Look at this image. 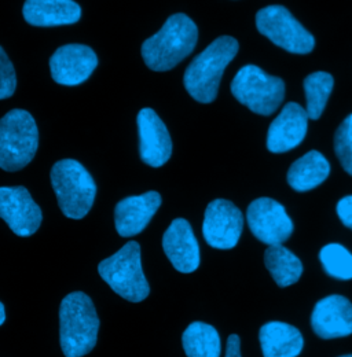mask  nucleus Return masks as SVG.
<instances>
[{
    "label": "nucleus",
    "instance_id": "12",
    "mask_svg": "<svg viewBox=\"0 0 352 357\" xmlns=\"http://www.w3.org/2000/svg\"><path fill=\"white\" fill-rule=\"evenodd\" d=\"M96 66V54L85 45H62L50 58L52 80L66 87L80 86L87 82Z\"/></svg>",
    "mask_w": 352,
    "mask_h": 357
},
{
    "label": "nucleus",
    "instance_id": "17",
    "mask_svg": "<svg viewBox=\"0 0 352 357\" xmlns=\"http://www.w3.org/2000/svg\"><path fill=\"white\" fill-rule=\"evenodd\" d=\"M163 249L176 271L191 273L200 266V246L193 228L184 219H175L163 236Z\"/></svg>",
    "mask_w": 352,
    "mask_h": 357
},
{
    "label": "nucleus",
    "instance_id": "22",
    "mask_svg": "<svg viewBox=\"0 0 352 357\" xmlns=\"http://www.w3.org/2000/svg\"><path fill=\"white\" fill-rule=\"evenodd\" d=\"M183 349L187 357H220L219 333L211 324L193 321L182 335Z\"/></svg>",
    "mask_w": 352,
    "mask_h": 357
},
{
    "label": "nucleus",
    "instance_id": "10",
    "mask_svg": "<svg viewBox=\"0 0 352 357\" xmlns=\"http://www.w3.org/2000/svg\"><path fill=\"white\" fill-rule=\"evenodd\" d=\"M244 229V216L230 201L215 199L205 211L203 235L207 243L219 250L237 246Z\"/></svg>",
    "mask_w": 352,
    "mask_h": 357
},
{
    "label": "nucleus",
    "instance_id": "26",
    "mask_svg": "<svg viewBox=\"0 0 352 357\" xmlns=\"http://www.w3.org/2000/svg\"><path fill=\"white\" fill-rule=\"evenodd\" d=\"M17 89V76L11 61L0 47V100L13 96Z\"/></svg>",
    "mask_w": 352,
    "mask_h": 357
},
{
    "label": "nucleus",
    "instance_id": "7",
    "mask_svg": "<svg viewBox=\"0 0 352 357\" xmlns=\"http://www.w3.org/2000/svg\"><path fill=\"white\" fill-rule=\"evenodd\" d=\"M231 93L251 112L271 116L284 102L285 83L279 77L267 75L259 66L247 65L233 79Z\"/></svg>",
    "mask_w": 352,
    "mask_h": 357
},
{
    "label": "nucleus",
    "instance_id": "11",
    "mask_svg": "<svg viewBox=\"0 0 352 357\" xmlns=\"http://www.w3.org/2000/svg\"><path fill=\"white\" fill-rule=\"evenodd\" d=\"M0 219L15 235L28 238L39 229L43 215L24 185L0 187Z\"/></svg>",
    "mask_w": 352,
    "mask_h": 357
},
{
    "label": "nucleus",
    "instance_id": "1",
    "mask_svg": "<svg viewBox=\"0 0 352 357\" xmlns=\"http://www.w3.org/2000/svg\"><path fill=\"white\" fill-rule=\"evenodd\" d=\"M197 40L198 29L193 20L186 14H174L154 36L143 42L142 58L149 69L167 72L193 52Z\"/></svg>",
    "mask_w": 352,
    "mask_h": 357
},
{
    "label": "nucleus",
    "instance_id": "5",
    "mask_svg": "<svg viewBox=\"0 0 352 357\" xmlns=\"http://www.w3.org/2000/svg\"><path fill=\"white\" fill-rule=\"evenodd\" d=\"M51 184L61 212L73 220H80L91 211L96 184L87 169L76 160H61L51 169Z\"/></svg>",
    "mask_w": 352,
    "mask_h": 357
},
{
    "label": "nucleus",
    "instance_id": "14",
    "mask_svg": "<svg viewBox=\"0 0 352 357\" xmlns=\"http://www.w3.org/2000/svg\"><path fill=\"white\" fill-rule=\"evenodd\" d=\"M307 131L306 109L295 102H289L268 128L267 149L274 154L291 151L305 140Z\"/></svg>",
    "mask_w": 352,
    "mask_h": 357
},
{
    "label": "nucleus",
    "instance_id": "19",
    "mask_svg": "<svg viewBox=\"0 0 352 357\" xmlns=\"http://www.w3.org/2000/svg\"><path fill=\"white\" fill-rule=\"evenodd\" d=\"M259 341L263 357H298L305 347L302 333L284 321H268L261 328Z\"/></svg>",
    "mask_w": 352,
    "mask_h": 357
},
{
    "label": "nucleus",
    "instance_id": "8",
    "mask_svg": "<svg viewBox=\"0 0 352 357\" xmlns=\"http://www.w3.org/2000/svg\"><path fill=\"white\" fill-rule=\"evenodd\" d=\"M256 26L270 42L291 54L306 55L315 47L314 36L282 6H267L259 10Z\"/></svg>",
    "mask_w": 352,
    "mask_h": 357
},
{
    "label": "nucleus",
    "instance_id": "13",
    "mask_svg": "<svg viewBox=\"0 0 352 357\" xmlns=\"http://www.w3.org/2000/svg\"><path fill=\"white\" fill-rule=\"evenodd\" d=\"M136 124L140 160L153 168L163 167L173 154V140L166 124L150 107L138 113Z\"/></svg>",
    "mask_w": 352,
    "mask_h": 357
},
{
    "label": "nucleus",
    "instance_id": "4",
    "mask_svg": "<svg viewBox=\"0 0 352 357\" xmlns=\"http://www.w3.org/2000/svg\"><path fill=\"white\" fill-rule=\"evenodd\" d=\"M39 130L31 113L13 109L0 119V169L17 172L35 157Z\"/></svg>",
    "mask_w": 352,
    "mask_h": 357
},
{
    "label": "nucleus",
    "instance_id": "27",
    "mask_svg": "<svg viewBox=\"0 0 352 357\" xmlns=\"http://www.w3.org/2000/svg\"><path fill=\"white\" fill-rule=\"evenodd\" d=\"M337 215L342 223L352 229V195H347L339 201Z\"/></svg>",
    "mask_w": 352,
    "mask_h": 357
},
{
    "label": "nucleus",
    "instance_id": "15",
    "mask_svg": "<svg viewBox=\"0 0 352 357\" xmlns=\"http://www.w3.org/2000/svg\"><path fill=\"white\" fill-rule=\"evenodd\" d=\"M311 327L322 340L352 334V304L343 296H329L318 301L311 314Z\"/></svg>",
    "mask_w": 352,
    "mask_h": 357
},
{
    "label": "nucleus",
    "instance_id": "24",
    "mask_svg": "<svg viewBox=\"0 0 352 357\" xmlns=\"http://www.w3.org/2000/svg\"><path fill=\"white\" fill-rule=\"evenodd\" d=\"M319 261L325 272L339 280L352 279V255L339 243H329L319 252Z\"/></svg>",
    "mask_w": 352,
    "mask_h": 357
},
{
    "label": "nucleus",
    "instance_id": "6",
    "mask_svg": "<svg viewBox=\"0 0 352 357\" xmlns=\"http://www.w3.org/2000/svg\"><path fill=\"white\" fill-rule=\"evenodd\" d=\"M98 272L110 289L130 303H140L150 293L140 263V246L127 242L117 253L99 263Z\"/></svg>",
    "mask_w": 352,
    "mask_h": 357
},
{
    "label": "nucleus",
    "instance_id": "23",
    "mask_svg": "<svg viewBox=\"0 0 352 357\" xmlns=\"http://www.w3.org/2000/svg\"><path fill=\"white\" fill-rule=\"evenodd\" d=\"M333 86L335 80L326 72H315L308 75L305 80V92L307 103L306 112L308 119L318 120L322 116Z\"/></svg>",
    "mask_w": 352,
    "mask_h": 357
},
{
    "label": "nucleus",
    "instance_id": "25",
    "mask_svg": "<svg viewBox=\"0 0 352 357\" xmlns=\"http://www.w3.org/2000/svg\"><path fill=\"white\" fill-rule=\"evenodd\" d=\"M335 151L343 169L352 176V114L340 124L336 131Z\"/></svg>",
    "mask_w": 352,
    "mask_h": 357
},
{
    "label": "nucleus",
    "instance_id": "29",
    "mask_svg": "<svg viewBox=\"0 0 352 357\" xmlns=\"http://www.w3.org/2000/svg\"><path fill=\"white\" fill-rule=\"evenodd\" d=\"M6 321V310H4V305L0 303V326Z\"/></svg>",
    "mask_w": 352,
    "mask_h": 357
},
{
    "label": "nucleus",
    "instance_id": "28",
    "mask_svg": "<svg viewBox=\"0 0 352 357\" xmlns=\"http://www.w3.org/2000/svg\"><path fill=\"white\" fill-rule=\"evenodd\" d=\"M224 357H242L241 356V341L237 334H231L228 337Z\"/></svg>",
    "mask_w": 352,
    "mask_h": 357
},
{
    "label": "nucleus",
    "instance_id": "20",
    "mask_svg": "<svg viewBox=\"0 0 352 357\" xmlns=\"http://www.w3.org/2000/svg\"><path fill=\"white\" fill-rule=\"evenodd\" d=\"M330 174V164L316 150H311L299 160H296L288 171L289 185L299 191L306 192L322 184Z\"/></svg>",
    "mask_w": 352,
    "mask_h": 357
},
{
    "label": "nucleus",
    "instance_id": "18",
    "mask_svg": "<svg viewBox=\"0 0 352 357\" xmlns=\"http://www.w3.org/2000/svg\"><path fill=\"white\" fill-rule=\"evenodd\" d=\"M25 21L34 26H62L76 24L82 17V8L72 0H28L24 3Z\"/></svg>",
    "mask_w": 352,
    "mask_h": 357
},
{
    "label": "nucleus",
    "instance_id": "30",
    "mask_svg": "<svg viewBox=\"0 0 352 357\" xmlns=\"http://www.w3.org/2000/svg\"><path fill=\"white\" fill-rule=\"evenodd\" d=\"M339 357H352V355H344V356H339Z\"/></svg>",
    "mask_w": 352,
    "mask_h": 357
},
{
    "label": "nucleus",
    "instance_id": "16",
    "mask_svg": "<svg viewBox=\"0 0 352 357\" xmlns=\"http://www.w3.org/2000/svg\"><path fill=\"white\" fill-rule=\"evenodd\" d=\"M160 206L161 195L157 191H149L142 195H132L122 199L115 209V224L119 235L131 238L140 234Z\"/></svg>",
    "mask_w": 352,
    "mask_h": 357
},
{
    "label": "nucleus",
    "instance_id": "9",
    "mask_svg": "<svg viewBox=\"0 0 352 357\" xmlns=\"http://www.w3.org/2000/svg\"><path fill=\"white\" fill-rule=\"evenodd\" d=\"M247 220L256 239L268 246L284 245L293 232V223L285 208L271 198L255 199L248 206Z\"/></svg>",
    "mask_w": 352,
    "mask_h": 357
},
{
    "label": "nucleus",
    "instance_id": "21",
    "mask_svg": "<svg viewBox=\"0 0 352 357\" xmlns=\"http://www.w3.org/2000/svg\"><path fill=\"white\" fill-rule=\"evenodd\" d=\"M264 264L279 287L295 284L303 273L299 257L284 245L268 246L264 252Z\"/></svg>",
    "mask_w": 352,
    "mask_h": 357
},
{
    "label": "nucleus",
    "instance_id": "2",
    "mask_svg": "<svg viewBox=\"0 0 352 357\" xmlns=\"http://www.w3.org/2000/svg\"><path fill=\"white\" fill-rule=\"evenodd\" d=\"M99 319L87 294H68L59 307V342L66 357H83L96 345Z\"/></svg>",
    "mask_w": 352,
    "mask_h": 357
},
{
    "label": "nucleus",
    "instance_id": "3",
    "mask_svg": "<svg viewBox=\"0 0 352 357\" xmlns=\"http://www.w3.org/2000/svg\"><path fill=\"white\" fill-rule=\"evenodd\" d=\"M238 52V42L230 36H220L200 52L187 66L184 89L200 103H211L217 99L220 80L227 65Z\"/></svg>",
    "mask_w": 352,
    "mask_h": 357
}]
</instances>
